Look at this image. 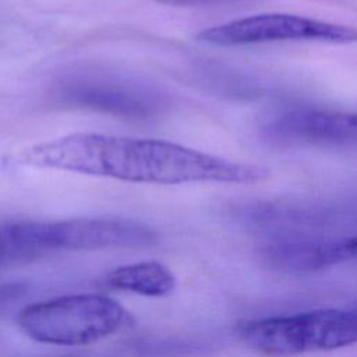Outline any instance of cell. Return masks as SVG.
<instances>
[{"instance_id": "obj_6", "label": "cell", "mask_w": 357, "mask_h": 357, "mask_svg": "<svg viewBox=\"0 0 357 357\" xmlns=\"http://www.w3.org/2000/svg\"><path fill=\"white\" fill-rule=\"evenodd\" d=\"M268 135L280 142L351 144L357 142V113L314 107L291 109L268 126Z\"/></svg>"}, {"instance_id": "obj_9", "label": "cell", "mask_w": 357, "mask_h": 357, "mask_svg": "<svg viewBox=\"0 0 357 357\" xmlns=\"http://www.w3.org/2000/svg\"><path fill=\"white\" fill-rule=\"evenodd\" d=\"M50 251L49 222L0 223V266L25 262Z\"/></svg>"}, {"instance_id": "obj_7", "label": "cell", "mask_w": 357, "mask_h": 357, "mask_svg": "<svg viewBox=\"0 0 357 357\" xmlns=\"http://www.w3.org/2000/svg\"><path fill=\"white\" fill-rule=\"evenodd\" d=\"M63 96L74 105L130 119L149 117L156 107V100L149 95L105 82L79 84L68 88Z\"/></svg>"}, {"instance_id": "obj_11", "label": "cell", "mask_w": 357, "mask_h": 357, "mask_svg": "<svg viewBox=\"0 0 357 357\" xmlns=\"http://www.w3.org/2000/svg\"><path fill=\"white\" fill-rule=\"evenodd\" d=\"M162 4H169V6H198V4H206L212 1H219V0H153Z\"/></svg>"}, {"instance_id": "obj_2", "label": "cell", "mask_w": 357, "mask_h": 357, "mask_svg": "<svg viewBox=\"0 0 357 357\" xmlns=\"http://www.w3.org/2000/svg\"><path fill=\"white\" fill-rule=\"evenodd\" d=\"M17 322L39 343L86 346L121 332L134 318L116 300L102 294H70L22 308Z\"/></svg>"}, {"instance_id": "obj_1", "label": "cell", "mask_w": 357, "mask_h": 357, "mask_svg": "<svg viewBox=\"0 0 357 357\" xmlns=\"http://www.w3.org/2000/svg\"><path fill=\"white\" fill-rule=\"evenodd\" d=\"M15 160L38 169L163 185L254 184L269 177L264 166L233 162L180 144L98 132H74L29 145Z\"/></svg>"}, {"instance_id": "obj_8", "label": "cell", "mask_w": 357, "mask_h": 357, "mask_svg": "<svg viewBox=\"0 0 357 357\" xmlns=\"http://www.w3.org/2000/svg\"><path fill=\"white\" fill-rule=\"evenodd\" d=\"M105 283L145 297H166L176 289V276L166 265L145 261L114 268L106 275Z\"/></svg>"}, {"instance_id": "obj_4", "label": "cell", "mask_w": 357, "mask_h": 357, "mask_svg": "<svg viewBox=\"0 0 357 357\" xmlns=\"http://www.w3.org/2000/svg\"><path fill=\"white\" fill-rule=\"evenodd\" d=\"M197 40L215 46H241L269 42L357 43V29L310 17L265 13L209 26L197 33Z\"/></svg>"}, {"instance_id": "obj_3", "label": "cell", "mask_w": 357, "mask_h": 357, "mask_svg": "<svg viewBox=\"0 0 357 357\" xmlns=\"http://www.w3.org/2000/svg\"><path fill=\"white\" fill-rule=\"evenodd\" d=\"M236 336L268 356L340 349L357 342V308H319L237 322Z\"/></svg>"}, {"instance_id": "obj_10", "label": "cell", "mask_w": 357, "mask_h": 357, "mask_svg": "<svg viewBox=\"0 0 357 357\" xmlns=\"http://www.w3.org/2000/svg\"><path fill=\"white\" fill-rule=\"evenodd\" d=\"M347 261H357V236L335 243L308 244L305 262L308 271L328 268Z\"/></svg>"}, {"instance_id": "obj_5", "label": "cell", "mask_w": 357, "mask_h": 357, "mask_svg": "<svg viewBox=\"0 0 357 357\" xmlns=\"http://www.w3.org/2000/svg\"><path fill=\"white\" fill-rule=\"evenodd\" d=\"M53 251L149 247L158 233L142 222L116 216H85L49 222Z\"/></svg>"}]
</instances>
